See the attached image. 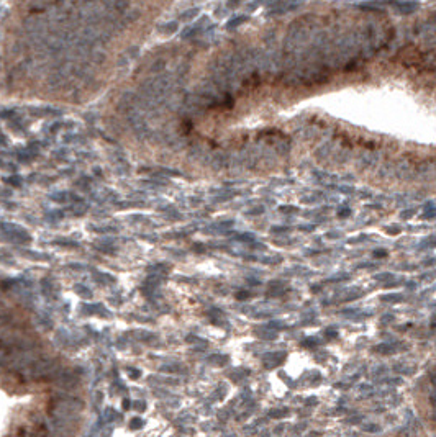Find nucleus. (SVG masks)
Wrapping results in <instances>:
<instances>
[{
	"label": "nucleus",
	"instance_id": "f257e3e1",
	"mask_svg": "<svg viewBox=\"0 0 436 437\" xmlns=\"http://www.w3.org/2000/svg\"><path fill=\"white\" fill-rule=\"evenodd\" d=\"M429 378H431V383H433V386H434V390H436V368L434 370L429 373Z\"/></svg>",
	"mask_w": 436,
	"mask_h": 437
}]
</instances>
